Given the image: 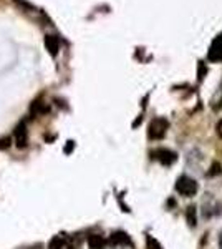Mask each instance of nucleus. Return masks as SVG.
<instances>
[{
	"label": "nucleus",
	"mask_w": 222,
	"mask_h": 249,
	"mask_svg": "<svg viewBox=\"0 0 222 249\" xmlns=\"http://www.w3.org/2000/svg\"><path fill=\"white\" fill-rule=\"evenodd\" d=\"M169 123L166 118H153L148 126V136L151 140H161L168 133Z\"/></svg>",
	"instance_id": "nucleus-1"
},
{
	"label": "nucleus",
	"mask_w": 222,
	"mask_h": 249,
	"mask_svg": "<svg viewBox=\"0 0 222 249\" xmlns=\"http://www.w3.org/2000/svg\"><path fill=\"white\" fill-rule=\"evenodd\" d=\"M176 191L179 193V195L186 196V198L194 196L197 193V183L192 178H189V176H181L176 181Z\"/></svg>",
	"instance_id": "nucleus-2"
},
{
	"label": "nucleus",
	"mask_w": 222,
	"mask_h": 249,
	"mask_svg": "<svg viewBox=\"0 0 222 249\" xmlns=\"http://www.w3.org/2000/svg\"><path fill=\"white\" fill-rule=\"evenodd\" d=\"M151 156L157 160L161 164H164V166H169V164H172L177 160V155L174 151L166 150V148H157V150L151 151Z\"/></svg>",
	"instance_id": "nucleus-3"
},
{
	"label": "nucleus",
	"mask_w": 222,
	"mask_h": 249,
	"mask_svg": "<svg viewBox=\"0 0 222 249\" xmlns=\"http://www.w3.org/2000/svg\"><path fill=\"white\" fill-rule=\"evenodd\" d=\"M14 138H15V144L18 148H25L27 143H28V138H27V126L25 123H20L14 131Z\"/></svg>",
	"instance_id": "nucleus-4"
},
{
	"label": "nucleus",
	"mask_w": 222,
	"mask_h": 249,
	"mask_svg": "<svg viewBox=\"0 0 222 249\" xmlns=\"http://www.w3.org/2000/svg\"><path fill=\"white\" fill-rule=\"evenodd\" d=\"M45 45H47L48 52H50L51 55H56L58 47H60V42H58V38L53 37V35H48V37L45 38Z\"/></svg>",
	"instance_id": "nucleus-5"
},
{
	"label": "nucleus",
	"mask_w": 222,
	"mask_h": 249,
	"mask_svg": "<svg viewBox=\"0 0 222 249\" xmlns=\"http://www.w3.org/2000/svg\"><path fill=\"white\" fill-rule=\"evenodd\" d=\"M110 243L111 244H130V238H128V234H124V232H115V234L110 238Z\"/></svg>",
	"instance_id": "nucleus-6"
},
{
	"label": "nucleus",
	"mask_w": 222,
	"mask_h": 249,
	"mask_svg": "<svg viewBox=\"0 0 222 249\" xmlns=\"http://www.w3.org/2000/svg\"><path fill=\"white\" fill-rule=\"evenodd\" d=\"M88 243H90V248H91V249H103V246H104L103 238H102V236H96V234L90 236Z\"/></svg>",
	"instance_id": "nucleus-7"
},
{
	"label": "nucleus",
	"mask_w": 222,
	"mask_h": 249,
	"mask_svg": "<svg viewBox=\"0 0 222 249\" xmlns=\"http://www.w3.org/2000/svg\"><path fill=\"white\" fill-rule=\"evenodd\" d=\"M188 221L192 228L197 224V213H196V208L194 206H189L188 208Z\"/></svg>",
	"instance_id": "nucleus-8"
},
{
	"label": "nucleus",
	"mask_w": 222,
	"mask_h": 249,
	"mask_svg": "<svg viewBox=\"0 0 222 249\" xmlns=\"http://www.w3.org/2000/svg\"><path fill=\"white\" fill-rule=\"evenodd\" d=\"M63 244H65L63 238H60V236H55V238L50 241V249H62Z\"/></svg>",
	"instance_id": "nucleus-9"
},
{
	"label": "nucleus",
	"mask_w": 222,
	"mask_h": 249,
	"mask_svg": "<svg viewBox=\"0 0 222 249\" xmlns=\"http://www.w3.org/2000/svg\"><path fill=\"white\" fill-rule=\"evenodd\" d=\"M148 249H161L159 243H157L154 238H151V236L148 238Z\"/></svg>",
	"instance_id": "nucleus-10"
},
{
	"label": "nucleus",
	"mask_w": 222,
	"mask_h": 249,
	"mask_svg": "<svg viewBox=\"0 0 222 249\" xmlns=\"http://www.w3.org/2000/svg\"><path fill=\"white\" fill-rule=\"evenodd\" d=\"M219 173H222V166L219 163H214L211 166V171H209V175L214 176V175H219Z\"/></svg>",
	"instance_id": "nucleus-11"
},
{
	"label": "nucleus",
	"mask_w": 222,
	"mask_h": 249,
	"mask_svg": "<svg viewBox=\"0 0 222 249\" xmlns=\"http://www.w3.org/2000/svg\"><path fill=\"white\" fill-rule=\"evenodd\" d=\"M10 140L9 138H5V140H2V142H0V148H2V150H3V148H9L10 146Z\"/></svg>",
	"instance_id": "nucleus-12"
},
{
	"label": "nucleus",
	"mask_w": 222,
	"mask_h": 249,
	"mask_svg": "<svg viewBox=\"0 0 222 249\" xmlns=\"http://www.w3.org/2000/svg\"><path fill=\"white\" fill-rule=\"evenodd\" d=\"M216 130H217V135H219V136H221V138H222V120H221V122H219V123H217Z\"/></svg>",
	"instance_id": "nucleus-13"
},
{
	"label": "nucleus",
	"mask_w": 222,
	"mask_h": 249,
	"mask_svg": "<svg viewBox=\"0 0 222 249\" xmlns=\"http://www.w3.org/2000/svg\"><path fill=\"white\" fill-rule=\"evenodd\" d=\"M28 249H43L42 244H35V246H32V248H28Z\"/></svg>",
	"instance_id": "nucleus-14"
},
{
	"label": "nucleus",
	"mask_w": 222,
	"mask_h": 249,
	"mask_svg": "<svg viewBox=\"0 0 222 249\" xmlns=\"http://www.w3.org/2000/svg\"><path fill=\"white\" fill-rule=\"evenodd\" d=\"M219 246L222 249V231H221V234H219Z\"/></svg>",
	"instance_id": "nucleus-15"
},
{
	"label": "nucleus",
	"mask_w": 222,
	"mask_h": 249,
	"mask_svg": "<svg viewBox=\"0 0 222 249\" xmlns=\"http://www.w3.org/2000/svg\"><path fill=\"white\" fill-rule=\"evenodd\" d=\"M68 249H75V248H73V246H70V248H68Z\"/></svg>",
	"instance_id": "nucleus-16"
}]
</instances>
